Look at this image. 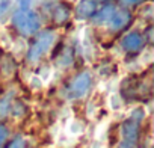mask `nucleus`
Returning <instances> with one entry per match:
<instances>
[{
    "label": "nucleus",
    "instance_id": "obj_10",
    "mask_svg": "<svg viewBox=\"0 0 154 148\" xmlns=\"http://www.w3.org/2000/svg\"><path fill=\"white\" fill-rule=\"evenodd\" d=\"M12 97H14V92H11V94L5 95L2 100H0V116H6V115L9 113Z\"/></svg>",
    "mask_w": 154,
    "mask_h": 148
},
{
    "label": "nucleus",
    "instance_id": "obj_16",
    "mask_svg": "<svg viewBox=\"0 0 154 148\" xmlns=\"http://www.w3.org/2000/svg\"><path fill=\"white\" fill-rule=\"evenodd\" d=\"M8 148H26V142H24L23 137H15V139L8 145Z\"/></svg>",
    "mask_w": 154,
    "mask_h": 148
},
{
    "label": "nucleus",
    "instance_id": "obj_6",
    "mask_svg": "<svg viewBox=\"0 0 154 148\" xmlns=\"http://www.w3.org/2000/svg\"><path fill=\"white\" fill-rule=\"evenodd\" d=\"M97 5L94 0H80L75 6V18L77 20H86L94 15Z\"/></svg>",
    "mask_w": 154,
    "mask_h": 148
},
{
    "label": "nucleus",
    "instance_id": "obj_14",
    "mask_svg": "<svg viewBox=\"0 0 154 148\" xmlns=\"http://www.w3.org/2000/svg\"><path fill=\"white\" fill-rule=\"evenodd\" d=\"M109 106H110V109H113V110H116V109L121 107V98L118 97V94H112V95L109 97Z\"/></svg>",
    "mask_w": 154,
    "mask_h": 148
},
{
    "label": "nucleus",
    "instance_id": "obj_1",
    "mask_svg": "<svg viewBox=\"0 0 154 148\" xmlns=\"http://www.w3.org/2000/svg\"><path fill=\"white\" fill-rule=\"evenodd\" d=\"M12 23L23 35H33L41 27L39 15L30 9H18L12 15Z\"/></svg>",
    "mask_w": 154,
    "mask_h": 148
},
{
    "label": "nucleus",
    "instance_id": "obj_4",
    "mask_svg": "<svg viewBox=\"0 0 154 148\" xmlns=\"http://www.w3.org/2000/svg\"><path fill=\"white\" fill-rule=\"evenodd\" d=\"M121 140L119 148H134L139 137V122L128 118L121 124Z\"/></svg>",
    "mask_w": 154,
    "mask_h": 148
},
{
    "label": "nucleus",
    "instance_id": "obj_8",
    "mask_svg": "<svg viewBox=\"0 0 154 148\" xmlns=\"http://www.w3.org/2000/svg\"><path fill=\"white\" fill-rule=\"evenodd\" d=\"M113 12H115V9H113L112 6H106V8H103L100 12H97V14L94 15V24H97V26L107 24L109 20L112 18Z\"/></svg>",
    "mask_w": 154,
    "mask_h": 148
},
{
    "label": "nucleus",
    "instance_id": "obj_7",
    "mask_svg": "<svg viewBox=\"0 0 154 148\" xmlns=\"http://www.w3.org/2000/svg\"><path fill=\"white\" fill-rule=\"evenodd\" d=\"M142 36L137 32H128L122 39H121V45L125 51L131 53V51H137L142 47Z\"/></svg>",
    "mask_w": 154,
    "mask_h": 148
},
{
    "label": "nucleus",
    "instance_id": "obj_22",
    "mask_svg": "<svg viewBox=\"0 0 154 148\" xmlns=\"http://www.w3.org/2000/svg\"><path fill=\"white\" fill-rule=\"evenodd\" d=\"M139 2H140V0H121L122 5H136Z\"/></svg>",
    "mask_w": 154,
    "mask_h": 148
},
{
    "label": "nucleus",
    "instance_id": "obj_11",
    "mask_svg": "<svg viewBox=\"0 0 154 148\" xmlns=\"http://www.w3.org/2000/svg\"><path fill=\"white\" fill-rule=\"evenodd\" d=\"M53 17H54V20H56L57 23H63V21H65V20L69 17V12H68V9H66L65 6H62V5H57V6L54 8Z\"/></svg>",
    "mask_w": 154,
    "mask_h": 148
},
{
    "label": "nucleus",
    "instance_id": "obj_13",
    "mask_svg": "<svg viewBox=\"0 0 154 148\" xmlns=\"http://www.w3.org/2000/svg\"><path fill=\"white\" fill-rule=\"evenodd\" d=\"M26 48H27V45H26L24 41H17V42L12 45V50H14V53H15L17 56L23 54V53L26 51Z\"/></svg>",
    "mask_w": 154,
    "mask_h": 148
},
{
    "label": "nucleus",
    "instance_id": "obj_19",
    "mask_svg": "<svg viewBox=\"0 0 154 148\" xmlns=\"http://www.w3.org/2000/svg\"><path fill=\"white\" fill-rule=\"evenodd\" d=\"M6 137H8V128L5 125H0V146L5 143Z\"/></svg>",
    "mask_w": 154,
    "mask_h": 148
},
{
    "label": "nucleus",
    "instance_id": "obj_21",
    "mask_svg": "<svg viewBox=\"0 0 154 148\" xmlns=\"http://www.w3.org/2000/svg\"><path fill=\"white\" fill-rule=\"evenodd\" d=\"M33 3V0H18V5H20V9H29Z\"/></svg>",
    "mask_w": 154,
    "mask_h": 148
},
{
    "label": "nucleus",
    "instance_id": "obj_17",
    "mask_svg": "<svg viewBox=\"0 0 154 148\" xmlns=\"http://www.w3.org/2000/svg\"><path fill=\"white\" fill-rule=\"evenodd\" d=\"M42 85H44V82L39 79V76H32V77H30V86H32V88L39 89V88H42Z\"/></svg>",
    "mask_w": 154,
    "mask_h": 148
},
{
    "label": "nucleus",
    "instance_id": "obj_5",
    "mask_svg": "<svg viewBox=\"0 0 154 148\" xmlns=\"http://www.w3.org/2000/svg\"><path fill=\"white\" fill-rule=\"evenodd\" d=\"M130 18H131V15H130L128 11H125V9H118V11L113 12V15H112V18L109 20L107 26H109L110 30H119V29H122V27H125V26L128 24Z\"/></svg>",
    "mask_w": 154,
    "mask_h": 148
},
{
    "label": "nucleus",
    "instance_id": "obj_9",
    "mask_svg": "<svg viewBox=\"0 0 154 148\" xmlns=\"http://www.w3.org/2000/svg\"><path fill=\"white\" fill-rule=\"evenodd\" d=\"M72 60H74L72 50H71V48H65V50L59 54V57H57V65L62 66V68H66V66H69V65L72 63Z\"/></svg>",
    "mask_w": 154,
    "mask_h": 148
},
{
    "label": "nucleus",
    "instance_id": "obj_20",
    "mask_svg": "<svg viewBox=\"0 0 154 148\" xmlns=\"http://www.w3.org/2000/svg\"><path fill=\"white\" fill-rule=\"evenodd\" d=\"M11 5V0H0V15H3Z\"/></svg>",
    "mask_w": 154,
    "mask_h": 148
},
{
    "label": "nucleus",
    "instance_id": "obj_18",
    "mask_svg": "<svg viewBox=\"0 0 154 148\" xmlns=\"http://www.w3.org/2000/svg\"><path fill=\"white\" fill-rule=\"evenodd\" d=\"M50 77H51V68H50V66L42 68V69H41V76H39V79H41L42 82H47Z\"/></svg>",
    "mask_w": 154,
    "mask_h": 148
},
{
    "label": "nucleus",
    "instance_id": "obj_12",
    "mask_svg": "<svg viewBox=\"0 0 154 148\" xmlns=\"http://www.w3.org/2000/svg\"><path fill=\"white\" fill-rule=\"evenodd\" d=\"M83 131V124L80 121H72L69 122V133L71 134H79Z\"/></svg>",
    "mask_w": 154,
    "mask_h": 148
},
{
    "label": "nucleus",
    "instance_id": "obj_2",
    "mask_svg": "<svg viewBox=\"0 0 154 148\" xmlns=\"http://www.w3.org/2000/svg\"><path fill=\"white\" fill-rule=\"evenodd\" d=\"M54 39H56V35H54L53 32H50V30L41 32V33L38 35L35 44H33V45L29 48V51H27V59H29V62H38V60L51 48Z\"/></svg>",
    "mask_w": 154,
    "mask_h": 148
},
{
    "label": "nucleus",
    "instance_id": "obj_15",
    "mask_svg": "<svg viewBox=\"0 0 154 148\" xmlns=\"http://www.w3.org/2000/svg\"><path fill=\"white\" fill-rule=\"evenodd\" d=\"M0 42H2L5 47H11V45H12L9 35H8V33L3 30V29H0Z\"/></svg>",
    "mask_w": 154,
    "mask_h": 148
},
{
    "label": "nucleus",
    "instance_id": "obj_3",
    "mask_svg": "<svg viewBox=\"0 0 154 148\" xmlns=\"http://www.w3.org/2000/svg\"><path fill=\"white\" fill-rule=\"evenodd\" d=\"M91 85H92V76H91V72H88V71L80 72L79 76H75L72 79L71 85L68 86V98L77 100V98L85 97L88 94Z\"/></svg>",
    "mask_w": 154,
    "mask_h": 148
},
{
    "label": "nucleus",
    "instance_id": "obj_23",
    "mask_svg": "<svg viewBox=\"0 0 154 148\" xmlns=\"http://www.w3.org/2000/svg\"><path fill=\"white\" fill-rule=\"evenodd\" d=\"M149 59H151V53H149V51H146V53H145V56H143V59H140V62H148Z\"/></svg>",
    "mask_w": 154,
    "mask_h": 148
}]
</instances>
